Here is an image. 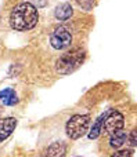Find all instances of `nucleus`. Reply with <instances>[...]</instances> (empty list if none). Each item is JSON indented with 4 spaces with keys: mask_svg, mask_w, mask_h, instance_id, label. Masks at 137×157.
Returning <instances> with one entry per match:
<instances>
[{
    "mask_svg": "<svg viewBox=\"0 0 137 157\" xmlns=\"http://www.w3.org/2000/svg\"><path fill=\"white\" fill-rule=\"evenodd\" d=\"M76 3L83 8V10H91L94 6V0H76Z\"/></svg>",
    "mask_w": 137,
    "mask_h": 157,
    "instance_id": "nucleus-12",
    "label": "nucleus"
},
{
    "mask_svg": "<svg viewBox=\"0 0 137 157\" xmlns=\"http://www.w3.org/2000/svg\"><path fill=\"white\" fill-rule=\"evenodd\" d=\"M125 127V117L121 112L118 110H110L107 112L104 117V123H103V131L105 134H112L115 131L121 130Z\"/></svg>",
    "mask_w": 137,
    "mask_h": 157,
    "instance_id": "nucleus-4",
    "label": "nucleus"
},
{
    "mask_svg": "<svg viewBox=\"0 0 137 157\" xmlns=\"http://www.w3.org/2000/svg\"><path fill=\"white\" fill-rule=\"evenodd\" d=\"M39 21V14L36 7L29 2L17 4L10 14V25L14 30H29L35 28Z\"/></svg>",
    "mask_w": 137,
    "mask_h": 157,
    "instance_id": "nucleus-1",
    "label": "nucleus"
},
{
    "mask_svg": "<svg viewBox=\"0 0 137 157\" xmlns=\"http://www.w3.org/2000/svg\"><path fill=\"white\" fill-rule=\"evenodd\" d=\"M74 14V10H72V6L69 3H61L55 7V11H54V15L58 21H66L69 19Z\"/></svg>",
    "mask_w": 137,
    "mask_h": 157,
    "instance_id": "nucleus-9",
    "label": "nucleus"
},
{
    "mask_svg": "<svg viewBox=\"0 0 137 157\" xmlns=\"http://www.w3.org/2000/svg\"><path fill=\"white\" fill-rule=\"evenodd\" d=\"M66 153V145L64 142H54L46 149L43 157H64Z\"/></svg>",
    "mask_w": 137,
    "mask_h": 157,
    "instance_id": "nucleus-8",
    "label": "nucleus"
},
{
    "mask_svg": "<svg viewBox=\"0 0 137 157\" xmlns=\"http://www.w3.org/2000/svg\"><path fill=\"white\" fill-rule=\"evenodd\" d=\"M105 114H107V113L101 114V116L96 120V123L93 124L90 132H89V138H90V139H96V138H99V136H100V134H101V131H103V123H104Z\"/></svg>",
    "mask_w": 137,
    "mask_h": 157,
    "instance_id": "nucleus-11",
    "label": "nucleus"
},
{
    "mask_svg": "<svg viewBox=\"0 0 137 157\" xmlns=\"http://www.w3.org/2000/svg\"><path fill=\"white\" fill-rule=\"evenodd\" d=\"M126 141H127V134L123 128L110 134V146L114 147V149H119L121 146H123Z\"/></svg>",
    "mask_w": 137,
    "mask_h": 157,
    "instance_id": "nucleus-7",
    "label": "nucleus"
},
{
    "mask_svg": "<svg viewBox=\"0 0 137 157\" xmlns=\"http://www.w3.org/2000/svg\"><path fill=\"white\" fill-rule=\"evenodd\" d=\"M90 125V116L89 114H74L66 121V135L71 139H79L87 132Z\"/></svg>",
    "mask_w": 137,
    "mask_h": 157,
    "instance_id": "nucleus-3",
    "label": "nucleus"
},
{
    "mask_svg": "<svg viewBox=\"0 0 137 157\" xmlns=\"http://www.w3.org/2000/svg\"><path fill=\"white\" fill-rule=\"evenodd\" d=\"M85 58L86 52L82 48H74L71 51L62 54L55 61V71L60 75H69L82 65Z\"/></svg>",
    "mask_w": 137,
    "mask_h": 157,
    "instance_id": "nucleus-2",
    "label": "nucleus"
},
{
    "mask_svg": "<svg viewBox=\"0 0 137 157\" xmlns=\"http://www.w3.org/2000/svg\"><path fill=\"white\" fill-rule=\"evenodd\" d=\"M111 157H132V150H118Z\"/></svg>",
    "mask_w": 137,
    "mask_h": 157,
    "instance_id": "nucleus-13",
    "label": "nucleus"
},
{
    "mask_svg": "<svg viewBox=\"0 0 137 157\" xmlns=\"http://www.w3.org/2000/svg\"><path fill=\"white\" fill-rule=\"evenodd\" d=\"M136 135H137V130H133L132 132H130V135H127V141H129V144H130V146L132 147H135L136 144H137Z\"/></svg>",
    "mask_w": 137,
    "mask_h": 157,
    "instance_id": "nucleus-14",
    "label": "nucleus"
},
{
    "mask_svg": "<svg viewBox=\"0 0 137 157\" xmlns=\"http://www.w3.org/2000/svg\"><path fill=\"white\" fill-rule=\"evenodd\" d=\"M17 127V119L14 117H6L0 120V142L7 139L13 134V131Z\"/></svg>",
    "mask_w": 137,
    "mask_h": 157,
    "instance_id": "nucleus-6",
    "label": "nucleus"
},
{
    "mask_svg": "<svg viewBox=\"0 0 137 157\" xmlns=\"http://www.w3.org/2000/svg\"><path fill=\"white\" fill-rule=\"evenodd\" d=\"M0 102H3L6 106H14L18 103V97L13 88H4L0 91Z\"/></svg>",
    "mask_w": 137,
    "mask_h": 157,
    "instance_id": "nucleus-10",
    "label": "nucleus"
},
{
    "mask_svg": "<svg viewBox=\"0 0 137 157\" xmlns=\"http://www.w3.org/2000/svg\"><path fill=\"white\" fill-rule=\"evenodd\" d=\"M72 43V35L66 28L58 26L54 29V32L50 36V44L55 50H64L69 47Z\"/></svg>",
    "mask_w": 137,
    "mask_h": 157,
    "instance_id": "nucleus-5",
    "label": "nucleus"
},
{
    "mask_svg": "<svg viewBox=\"0 0 137 157\" xmlns=\"http://www.w3.org/2000/svg\"><path fill=\"white\" fill-rule=\"evenodd\" d=\"M78 157H79V156H78Z\"/></svg>",
    "mask_w": 137,
    "mask_h": 157,
    "instance_id": "nucleus-15",
    "label": "nucleus"
}]
</instances>
